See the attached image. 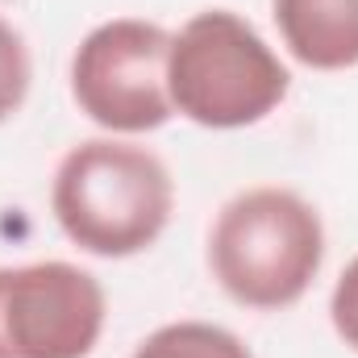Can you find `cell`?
Returning a JSON list of instances; mask_svg holds the SVG:
<instances>
[{"instance_id": "obj_1", "label": "cell", "mask_w": 358, "mask_h": 358, "mask_svg": "<svg viewBox=\"0 0 358 358\" xmlns=\"http://www.w3.org/2000/svg\"><path fill=\"white\" fill-rule=\"evenodd\" d=\"M50 213L80 250L96 259H129L150 250L171 225L176 179L146 146L88 138L59 159Z\"/></svg>"}, {"instance_id": "obj_2", "label": "cell", "mask_w": 358, "mask_h": 358, "mask_svg": "<svg viewBox=\"0 0 358 358\" xmlns=\"http://www.w3.org/2000/svg\"><path fill=\"white\" fill-rule=\"evenodd\" d=\"M325 263L321 213L292 187H246L208 229V271L221 292L255 313L292 308Z\"/></svg>"}, {"instance_id": "obj_3", "label": "cell", "mask_w": 358, "mask_h": 358, "mask_svg": "<svg viewBox=\"0 0 358 358\" xmlns=\"http://www.w3.org/2000/svg\"><path fill=\"white\" fill-rule=\"evenodd\" d=\"M292 88L287 63L238 13L204 8L171 34L167 96L179 117L204 129H246L271 117Z\"/></svg>"}, {"instance_id": "obj_4", "label": "cell", "mask_w": 358, "mask_h": 358, "mask_svg": "<svg viewBox=\"0 0 358 358\" xmlns=\"http://www.w3.org/2000/svg\"><path fill=\"white\" fill-rule=\"evenodd\" d=\"M171 34L146 17L100 21L71 55V100L108 134L163 129L176 108L167 96Z\"/></svg>"}, {"instance_id": "obj_5", "label": "cell", "mask_w": 358, "mask_h": 358, "mask_svg": "<svg viewBox=\"0 0 358 358\" xmlns=\"http://www.w3.org/2000/svg\"><path fill=\"white\" fill-rule=\"evenodd\" d=\"M104 317L100 279L76 263L0 267V358H88Z\"/></svg>"}, {"instance_id": "obj_6", "label": "cell", "mask_w": 358, "mask_h": 358, "mask_svg": "<svg viewBox=\"0 0 358 358\" xmlns=\"http://www.w3.org/2000/svg\"><path fill=\"white\" fill-rule=\"evenodd\" d=\"M287 55L313 71L358 67V0H271Z\"/></svg>"}, {"instance_id": "obj_7", "label": "cell", "mask_w": 358, "mask_h": 358, "mask_svg": "<svg viewBox=\"0 0 358 358\" xmlns=\"http://www.w3.org/2000/svg\"><path fill=\"white\" fill-rule=\"evenodd\" d=\"M129 358H255L250 346L213 321H171L159 325Z\"/></svg>"}, {"instance_id": "obj_8", "label": "cell", "mask_w": 358, "mask_h": 358, "mask_svg": "<svg viewBox=\"0 0 358 358\" xmlns=\"http://www.w3.org/2000/svg\"><path fill=\"white\" fill-rule=\"evenodd\" d=\"M29 80H34L29 46H25L21 29L0 17V121H8V117L25 104Z\"/></svg>"}, {"instance_id": "obj_9", "label": "cell", "mask_w": 358, "mask_h": 358, "mask_svg": "<svg viewBox=\"0 0 358 358\" xmlns=\"http://www.w3.org/2000/svg\"><path fill=\"white\" fill-rule=\"evenodd\" d=\"M329 321H334L338 338L358 355V259H350L346 271L338 275V283H334V296H329Z\"/></svg>"}]
</instances>
